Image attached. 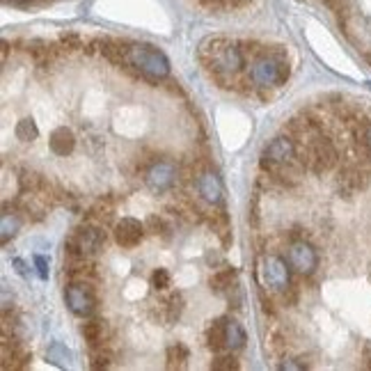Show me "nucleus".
<instances>
[{
  "label": "nucleus",
  "instance_id": "nucleus-22",
  "mask_svg": "<svg viewBox=\"0 0 371 371\" xmlns=\"http://www.w3.org/2000/svg\"><path fill=\"white\" fill-rule=\"evenodd\" d=\"M168 369H181L186 367V360H188V349L184 346V344H172V346H168Z\"/></svg>",
  "mask_w": 371,
  "mask_h": 371
},
{
  "label": "nucleus",
  "instance_id": "nucleus-18",
  "mask_svg": "<svg viewBox=\"0 0 371 371\" xmlns=\"http://www.w3.org/2000/svg\"><path fill=\"white\" fill-rule=\"evenodd\" d=\"M19 227H21L19 213L5 209L3 215H0V238H3V243H7L10 238H14L16 231H19Z\"/></svg>",
  "mask_w": 371,
  "mask_h": 371
},
{
  "label": "nucleus",
  "instance_id": "nucleus-23",
  "mask_svg": "<svg viewBox=\"0 0 371 371\" xmlns=\"http://www.w3.org/2000/svg\"><path fill=\"white\" fill-rule=\"evenodd\" d=\"M48 360L53 362L55 367H67L69 360H72V353H69L62 344H53V346L48 349Z\"/></svg>",
  "mask_w": 371,
  "mask_h": 371
},
{
  "label": "nucleus",
  "instance_id": "nucleus-15",
  "mask_svg": "<svg viewBox=\"0 0 371 371\" xmlns=\"http://www.w3.org/2000/svg\"><path fill=\"white\" fill-rule=\"evenodd\" d=\"M158 305H161V321L170 325L179 318L181 307H184V298H181V293H170V296L163 298Z\"/></svg>",
  "mask_w": 371,
  "mask_h": 371
},
{
  "label": "nucleus",
  "instance_id": "nucleus-31",
  "mask_svg": "<svg viewBox=\"0 0 371 371\" xmlns=\"http://www.w3.org/2000/svg\"><path fill=\"white\" fill-rule=\"evenodd\" d=\"M365 142H367V147H369V151H371V124L365 128Z\"/></svg>",
  "mask_w": 371,
  "mask_h": 371
},
{
  "label": "nucleus",
  "instance_id": "nucleus-1",
  "mask_svg": "<svg viewBox=\"0 0 371 371\" xmlns=\"http://www.w3.org/2000/svg\"><path fill=\"white\" fill-rule=\"evenodd\" d=\"M200 60L222 88H231L234 76L241 74L245 65V53L243 46L236 41H229L225 37H209L200 44Z\"/></svg>",
  "mask_w": 371,
  "mask_h": 371
},
{
  "label": "nucleus",
  "instance_id": "nucleus-5",
  "mask_svg": "<svg viewBox=\"0 0 371 371\" xmlns=\"http://www.w3.org/2000/svg\"><path fill=\"white\" fill-rule=\"evenodd\" d=\"M106 229L99 222H83L81 227L72 231V236L65 241V252L67 257H94L106 245Z\"/></svg>",
  "mask_w": 371,
  "mask_h": 371
},
{
  "label": "nucleus",
  "instance_id": "nucleus-24",
  "mask_svg": "<svg viewBox=\"0 0 371 371\" xmlns=\"http://www.w3.org/2000/svg\"><path fill=\"white\" fill-rule=\"evenodd\" d=\"M172 284V275L166 269H156L151 273V287L156 291H168Z\"/></svg>",
  "mask_w": 371,
  "mask_h": 371
},
{
  "label": "nucleus",
  "instance_id": "nucleus-4",
  "mask_svg": "<svg viewBox=\"0 0 371 371\" xmlns=\"http://www.w3.org/2000/svg\"><path fill=\"white\" fill-rule=\"evenodd\" d=\"M289 79V62L282 50H262L250 65V81L257 88H280Z\"/></svg>",
  "mask_w": 371,
  "mask_h": 371
},
{
  "label": "nucleus",
  "instance_id": "nucleus-26",
  "mask_svg": "<svg viewBox=\"0 0 371 371\" xmlns=\"http://www.w3.org/2000/svg\"><path fill=\"white\" fill-rule=\"evenodd\" d=\"M144 229L149 231V234H166V220L161 218V215H149V218H147V222H144Z\"/></svg>",
  "mask_w": 371,
  "mask_h": 371
},
{
  "label": "nucleus",
  "instance_id": "nucleus-19",
  "mask_svg": "<svg viewBox=\"0 0 371 371\" xmlns=\"http://www.w3.org/2000/svg\"><path fill=\"white\" fill-rule=\"evenodd\" d=\"M113 351L106 349L103 344H99V346H92V353H90V369H108L110 365H113Z\"/></svg>",
  "mask_w": 371,
  "mask_h": 371
},
{
  "label": "nucleus",
  "instance_id": "nucleus-13",
  "mask_svg": "<svg viewBox=\"0 0 371 371\" xmlns=\"http://www.w3.org/2000/svg\"><path fill=\"white\" fill-rule=\"evenodd\" d=\"M48 144H50V151H53L55 156H69V154L76 149V135L72 128L58 126L55 131L50 133Z\"/></svg>",
  "mask_w": 371,
  "mask_h": 371
},
{
  "label": "nucleus",
  "instance_id": "nucleus-33",
  "mask_svg": "<svg viewBox=\"0 0 371 371\" xmlns=\"http://www.w3.org/2000/svg\"><path fill=\"white\" fill-rule=\"evenodd\" d=\"M365 85H367V88H369V90H371V81H369V83H365Z\"/></svg>",
  "mask_w": 371,
  "mask_h": 371
},
{
  "label": "nucleus",
  "instance_id": "nucleus-21",
  "mask_svg": "<svg viewBox=\"0 0 371 371\" xmlns=\"http://www.w3.org/2000/svg\"><path fill=\"white\" fill-rule=\"evenodd\" d=\"M206 344L215 353H225V339H222V318L213 321L211 328L206 330Z\"/></svg>",
  "mask_w": 371,
  "mask_h": 371
},
{
  "label": "nucleus",
  "instance_id": "nucleus-3",
  "mask_svg": "<svg viewBox=\"0 0 371 371\" xmlns=\"http://www.w3.org/2000/svg\"><path fill=\"white\" fill-rule=\"evenodd\" d=\"M124 65L135 69L149 81H163L170 76V60L161 48L151 44H128Z\"/></svg>",
  "mask_w": 371,
  "mask_h": 371
},
{
  "label": "nucleus",
  "instance_id": "nucleus-6",
  "mask_svg": "<svg viewBox=\"0 0 371 371\" xmlns=\"http://www.w3.org/2000/svg\"><path fill=\"white\" fill-rule=\"evenodd\" d=\"M298 154H300V158H303L305 168L316 172V175L330 172L335 166H337V158H339L335 144L321 133H316L314 137H309L307 142L298 144Z\"/></svg>",
  "mask_w": 371,
  "mask_h": 371
},
{
  "label": "nucleus",
  "instance_id": "nucleus-25",
  "mask_svg": "<svg viewBox=\"0 0 371 371\" xmlns=\"http://www.w3.org/2000/svg\"><path fill=\"white\" fill-rule=\"evenodd\" d=\"M211 369L215 371H231V369H238V360L231 356V351H227L225 356H218L211 362Z\"/></svg>",
  "mask_w": 371,
  "mask_h": 371
},
{
  "label": "nucleus",
  "instance_id": "nucleus-2",
  "mask_svg": "<svg viewBox=\"0 0 371 371\" xmlns=\"http://www.w3.org/2000/svg\"><path fill=\"white\" fill-rule=\"evenodd\" d=\"M262 170L284 186L300 184L305 175V163L298 154L296 140L291 135H280L271 140L262 154Z\"/></svg>",
  "mask_w": 371,
  "mask_h": 371
},
{
  "label": "nucleus",
  "instance_id": "nucleus-29",
  "mask_svg": "<svg viewBox=\"0 0 371 371\" xmlns=\"http://www.w3.org/2000/svg\"><path fill=\"white\" fill-rule=\"evenodd\" d=\"M305 365H300V362H293V360H287L280 365V371H303Z\"/></svg>",
  "mask_w": 371,
  "mask_h": 371
},
{
  "label": "nucleus",
  "instance_id": "nucleus-20",
  "mask_svg": "<svg viewBox=\"0 0 371 371\" xmlns=\"http://www.w3.org/2000/svg\"><path fill=\"white\" fill-rule=\"evenodd\" d=\"M14 133L21 142H34L39 137V128H37V124H34L32 117H23L21 122L16 124Z\"/></svg>",
  "mask_w": 371,
  "mask_h": 371
},
{
  "label": "nucleus",
  "instance_id": "nucleus-11",
  "mask_svg": "<svg viewBox=\"0 0 371 371\" xmlns=\"http://www.w3.org/2000/svg\"><path fill=\"white\" fill-rule=\"evenodd\" d=\"M195 188H197V195H200L206 204H211V206L222 204L225 188H222V181H220V177L215 175L213 170H200V172H197Z\"/></svg>",
  "mask_w": 371,
  "mask_h": 371
},
{
  "label": "nucleus",
  "instance_id": "nucleus-8",
  "mask_svg": "<svg viewBox=\"0 0 371 371\" xmlns=\"http://www.w3.org/2000/svg\"><path fill=\"white\" fill-rule=\"evenodd\" d=\"M65 300L67 307L81 318L92 316L97 309V293H94L92 282H72L65 291Z\"/></svg>",
  "mask_w": 371,
  "mask_h": 371
},
{
  "label": "nucleus",
  "instance_id": "nucleus-27",
  "mask_svg": "<svg viewBox=\"0 0 371 371\" xmlns=\"http://www.w3.org/2000/svg\"><path fill=\"white\" fill-rule=\"evenodd\" d=\"M60 44L69 50H76L83 46V39L79 37V34H62V37H60Z\"/></svg>",
  "mask_w": 371,
  "mask_h": 371
},
{
  "label": "nucleus",
  "instance_id": "nucleus-30",
  "mask_svg": "<svg viewBox=\"0 0 371 371\" xmlns=\"http://www.w3.org/2000/svg\"><path fill=\"white\" fill-rule=\"evenodd\" d=\"M12 264L16 266V273H19V275H23V278H28V271H25V264L21 262V259H14Z\"/></svg>",
  "mask_w": 371,
  "mask_h": 371
},
{
  "label": "nucleus",
  "instance_id": "nucleus-16",
  "mask_svg": "<svg viewBox=\"0 0 371 371\" xmlns=\"http://www.w3.org/2000/svg\"><path fill=\"white\" fill-rule=\"evenodd\" d=\"M81 335L90 346H99V344H103V337H106V323L101 318H90V321L81 325Z\"/></svg>",
  "mask_w": 371,
  "mask_h": 371
},
{
  "label": "nucleus",
  "instance_id": "nucleus-12",
  "mask_svg": "<svg viewBox=\"0 0 371 371\" xmlns=\"http://www.w3.org/2000/svg\"><path fill=\"white\" fill-rule=\"evenodd\" d=\"M144 225L140 220H135V218H122V220H117L115 222V241H117V245H122V248H135L137 243L142 241L144 236Z\"/></svg>",
  "mask_w": 371,
  "mask_h": 371
},
{
  "label": "nucleus",
  "instance_id": "nucleus-14",
  "mask_svg": "<svg viewBox=\"0 0 371 371\" xmlns=\"http://www.w3.org/2000/svg\"><path fill=\"white\" fill-rule=\"evenodd\" d=\"M222 339H225V351H238L245 346V330L234 318H222Z\"/></svg>",
  "mask_w": 371,
  "mask_h": 371
},
{
  "label": "nucleus",
  "instance_id": "nucleus-9",
  "mask_svg": "<svg viewBox=\"0 0 371 371\" xmlns=\"http://www.w3.org/2000/svg\"><path fill=\"white\" fill-rule=\"evenodd\" d=\"M287 262L291 266L293 273L298 275H314V271L318 269V255L312 243H307V241H293L289 245V252H287Z\"/></svg>",
  "mask_w": 371,
  "mask_h": 371
},
{
  "label": "nucleus",
  "instance_id": "nucleus-28",
  "mask_svg": "<svg viewBox=\"0 0 371 371\" xmlns=\"http://www.w3.org/2000/svg\"><path fill=\"white\" fill-rule=\"evenodd\" d=\"M34 269H37V275L41 280H48V262H46V257L34 255Z\"/></svg>",
  "mask_w": 371,
  "mask_h": 371
},
{
  "label": "nucleus",
  "instance_id": "nucleus-7",
  "mask_svg": "<svg viewBox=\"0 0 371 371\" xmlns=\"http://www.w3.org/2000/svg\"><path fill=\"white\" fill-rule=\"evenodd\" d=\"M259 273L271 291H287L291 287V266L278 255H266L259 264Z\"/></svg>",
  "mask_w": 371,
  "mask_h": 371
},
{
  "label": "nucleus",
  "instance_id": "nucleus-32",
  "mask_svg": "<svg viewBox=\"0 0 371 371\" xmlns=\"http://www.w3.org/2000/svg\"><path fill=\"white\" fill-rule=\"evenodd\" d=\"M16 5H28V3H34V0H12Z\"/></svg>",
  "mask_w": 371,
  "mask_h": 371
},
{
  "label": "nucleus",
  "instance_id": "nucleus-17",
  "mask_svg": "<svg viewBox=\"0 0 371 371\" xmlns=\"http://www.w3.org/2000/svg\"><path fill=\"white\" fill-rule=\"evenodd\" d=\"M209 284H211V289L218 291V293L229 291V289L236 284V269H234V266H225V269L215 271V273L211 275Z\"/></svg>",
  "mask_w": 371,
  "mask_h": 371
},
{
  "label": "nucleus",
  "instance_id": "nucleus-10",
  "mask_svg": "<svg viewBox=\"0 0 371 371\" xmlns=\"http://www.w3.org/2000/svg\"><path fill=\"white\" fill-rule=\"evenodd\" d=\"M175 181H177V168H175V163H170V161L151 163V166L147 168V172H144L147 188H149L151 193H156V195L168 193L170 188L175 186Z\"/></svg>",
  "mask_w": 371,
  "mask_h": 371
}]
</instances>
